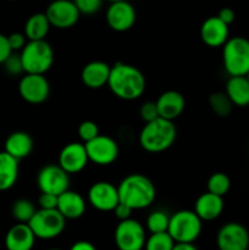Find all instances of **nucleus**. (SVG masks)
Wrapping results in <instances>:
<instances>
[{
  "instance_id": "f257e3e1",
  "label": "nucleus",
  "mask_w": 249,
  "mask_h": 250,
  "mask_svg": "<svg viewBox=\"0 0 249 250\" xmlns=\"http://www.w3.org/2000/svg\"><path fill=\"white\" fill-rule=\"evenodd\" d=\"M107 87L122 100H136L143 95L146 81L141 70L133 65L116 62L110 70Z\"/></svg>"
},
{
  "instance_id": "f03ea898",
  "label": "nucleus",
  "mask_w": 249,
  "mask_h": 250,
  "mask_svg": "<svg viewBox=\"0 0 249 250\" xmlns=\"http://www.w3.org/2000/svg\"><path fill=\"white\" fill-rule=\"evenodd\" d=\"M117 190L120 203L128 205L132 210H142L150 207L156 197L154 183L141 173L126 176L117 186Z\"/></svg>"
},
{
  "instance_id": "7ed1b4c3",
  "label": "nucleus",
  "mask_w": 249,
  "mask_h": 250,
  "mask_svg": "<svg viewBox=\"0 0 249 250\" xmlns=\"http://www.w3.org/2000/svg\"><path fill=\"white\" fill-rule=\"evenodd\" d=\"M176 137L177 129L173 121L158 117L144 125L139 133V144L148 153L158 154L171 148Z\"/></svg>"
},
{
  "instance_id": "20e7f679",
  "label": "nucleus",
  "mask_w": 249,
  "mask_h": 250,
  "mask_svg": "<svg viewBox=\"0 0 249 250\" xmlns=\"http://www.w3.org/2000/svg\"><path fill=\"white\" fill-rule=\"evenodd\" d=\"M20 55L24 73L44 75L54 63V50L45 39L28 41Z\"/></svg>"
},
{
  "instance_id": "39448f33",
  "label": "nucleus",
  "mask_w": 249,
  "mask_h": 250,
  "mask_svg": "<svg viewBox=\"0 0 249 250\" xmlns=\"http://www.w3.org/2000/svg\"><path fill=\"white\" fill-rule=\"evenodd\" d=\"M203 229V221L194 210H180L170 216L167 232L175 243H194Z\"/></svg>"
},
{
  "instance_id": "423d86ee",
  "label": "nucleus",
  "mask_w": 249,
  "mask_h": 250,
  "mask_svg": "<svg viewBox=\"0 0 249 250\" xmlns=\"http://www.w3.org/2000/svg\"><path fill=\"white\" fill-rule=\"evenodd\" d=\"M222 62L229 76H247L249 72V41L232 37L222 46Z\"/></svg>"
},
{
  "instance_id": "0eeeda50",
  "label": "nucleus",
  "mask_w": 249,
  "mask_h": 250,
  "mask_svg": "<svg viewBox=\"0 0 249 250\" xmlns=\"http://www.w3.org/2000/svg\"><path fill=\"white\" fill-rule=\"evenodd\" d=\"M67 220L58 209H38L29 220L28 225L38 239H54L60 236L66 227Z\"/></svg>"
},
{
  "instance_id": "6e6552de",
  "label": "nucleus",
  "mask_w": 249,
  "mask_h": 250,
  "mask_svg": "<svg viewBox=\"0 0 249 250\" xmlns=\"http://www.w3.org/2000/svg\"><path fill=\"white\" fill-rule=\"evenodd\" d=\"M114 239L119 250H143L146 241L145 229L137 220H122L115 229Z\"/></svg>"
},
{
  "instance_id": "1a4fd4ad",
  "label": "nucleus",
  "mask_w": 249,
  "mask_h": 250,
  "mask_svg": "<svg viewBox=\"0 0 249 250\" xmlns=\"http://www.w3.org/2000/svg\"><path fill=\"white\" fill-rule=\"evenodd\" d=\"M84 146L88 154V159L95 165H111L119 158V144L114 138L109 136L99 134L94 139L84 143Z\"/></svg>"
},
{
  "instance_id": "9d476101",
  "label": "nucleus",
  "mask_w": 249,
  "mask_h": 250,
  "mask_svg": "<svg viewBox=\"0 0 249 250\" xmlns=\"http://www.w3.org/2000/svg\"><path fill=\"white\" fill-rule=\"evenodd\" d=\"M19 93L24 102L38 105L49 98L50 84L44 75L24 73L19 83Z\"/></svg>"
},
{
  "instance_id": "9b49d317",
  "label": "nucleus",
  "mask_w": 249,
  "mask_h": 250,
  "mask_svg": "<svg viewBox=\"0 0 249 250\" xmlns=\"http://www.w3.org/2000/svg\"><path fill=\"white\" fill-rule=\"evenodd\" d=\"M51 27L58 29H67L78 22L81 12L72 0H54L45 11Z\"/></svg>"
},
{
  "instance_id": "f8f14e48",
  "label": "nucleus",
  "mask_w": 249,
  "mask_h": 250,
  "mask_svg": "<svg viewBox=\"0 0 249 250\" xmlns=\"http://www.w3.org/2000/svg\"><path fill=\"white\" fill-rule=\"evenodd\" d=\"M68 173L60 165H46L37 176V185L41 192L60 195L70 187Z\"/></svg>"
},
{
  "instance_id": "ddd939ff",
  "label": "nucleus",
  "mask_w": 249,
  "mask_h": 250,
  "mask_svg": "<svg viewBox=\"0 0 249 250\" xmlns=\"http://www.w3.org/2000/svg\"><path fill=\"white\" fill-rule=\"evenodd\" d=\"M219 250L249 249V232L238 222H227L219 229L216 236Z\"/></svg>"
},
{
  "instance_id": "4468645a",
  "label": "nucleus",
  "mask_w": 249,
  "mask_h": 250,
  "mask_svg": "<svg viewBox=\"0 0 249 250\" xmlns=\"http://www.w3.org/2000/svg\"><path fill=\"white\" fill-rule=\"evenodd\" d=\"M88 203L99 211H114L120 203L119 190L112 183L106 181L95 182L88 190Z\"/></svg>"
},
{
  "instance_id": "2eb2a0df",
  "label": "nucleus",
  "mask_w": 249,
  "mask_h": 250,
  "mask_svg": "<svg viewBox=\"0 0 249 250\" xmlns=\"http://www.w3.org/2000/svg\"><path fill=\"white\" fill-rule=\"evenodd\" d=\"M136 9L127 0L114 1L106 10L107 26L115 32H126L136 23Z\"/></svg>"
},
{
  "instance_id": "dca6fc26",
  "label": "nucleus",
  "mask_w": 249,
  "mask_h": 250,
  "mask_svg": "<svg viewBox=\"0 0 249 250\" xmlns=\"http://www.w3.org/2000/svg\"><path fill=\"white\" fill-rule=\"evenodd\" d=\"M88 163H89V159H88L84 143L72 142V143L66 144L59 154V165L68 175L81 172Z\"/></svg>"
},
{
  "instance_id": "f3484780",
  "label": "nucleus",
  "mask_w": 249,
  "mask_h": 250,
  "mask_svg": "<svg viewBox=\"0 0 249 250\" xmlns=\"http://www.w3.org/2000/svg\"><path fill=\"white\" fill-rule=\"evenodd\" d=\"M228 24L217 16L208 17L200 27V38L205 45L210 48H220L224 46V44L229 38Z\"/></svg>"
},
{
  "instance_id": "a211bd4d",
  "label": "nucleus",
  "mask_w": 249,
  "mask_h": 250,
  "mask_svg": "<svg viewBox=\"0 0 249 250\" xmlns=\"http://www.w3.org/2000/svg\"><path fill=\"white\" fill-rule=\"evenodd\" d=\"M159 117L173 121L182 115L186 107L185 97L177 90H166L156 99Z\"/></svg>"
},
{
  "instance_id": "6ab92c4d",
  "label": "nucleus",
  "mask_w": 249,
  "mask_h": 250,
  "mask_svg": "<svg viewBox=\"0 0 249 250\" xmlns=\"http://www.w3.org/2000/svg\"><path fill=\"white\" fill-rule=\"evenodd\" d=\"M36 239L37 237L28 224L17 222L5 236V248L6 250H32Z\"/></svg>"
},
{
  "instance_id": "aec40b11",
  "label": "nucleus",
  "mask_w": 249,
  "mask_h": 250,
  "mask_svg": "<svg viewBox=\"0 0 249 250\" xmlns=\"http://www.w3.org/2000/svg\"><path fill=\"white\" fill-rule=\"evenodd\" d=\"M111 66L104 61H90L81 72V80L87 88L90 89H100L107 85Z\"/></svg>"
},
{
  "instance_id": "412c9836",
  "label": "nucleus",
  "mask_w": 249,
  "mask_h": 250,
  "mask_svg": "<svg viewBox=\"0 0 249 250\" xmlns=\"http://www.w3.org/2000/svg\"><path fill=\"white\" fill-rule=\"evenodd\" d=\"M225 208L224 197L205 192L195 200L194 212L202 221H214L222 214Z\"/></svg>"
},
{
  "instance_id": "4be33fe9",
  "label": "nucleus",
  "mask_w": 249,
  "mask_h": 250,
  "mask_svg": "<svg viewBox=\"0 0 249 250\" xmlns=\"http://www.w3.org/2000/svg\"><path fill=\"white\" fill-rule=\"evenodd\" d=\"M85 200L80 193L75 190H65L58 198V208L60 214L66 220H77L82 217L85 212Z\"/></svg>"
},
{
  "instance_id": "5701e85b",
  "label": "nucleus",
  "mask_w": 249,
  "mask_h": 250,
  "mask_svg": "<svg viewBox=\"0 0 249 250\" xmlns=\"http://www.w3.org/2000/svg\"><path fill=\"white\" fill-rule=\"evenodd\" d=\"M32 150H33V139L27 132H14L5 141V151L16 158L17 160L27 158Z\"/></svg>"
},
{
  "instance_id": "b1692460",
  "label": "nucleus",
  "mask_w": 249,
  "mask_h": 250,
  "mask_svg": "<svg viewBox=\"0 0 249 250\" xmlns=\"http://www.w3.org/2000/svg\"><path fill=\"white\" fill-rule=\"evenodd\" d=\"M225 92L234 106H249V81L246 76H231L226 83Z\"/></svg>"
},
{
  "instance_id": "393cba45",
  "label": "nucleus",
  "mask_w": 249,
  "mask_h": 250,
  "mask_svg": "<svg viewBox=\"0 0 249 250\" xmlns=\"http://www.w3.org/2000/svg\"><path fill=\"white\" fill-rule=\"evenodd\" d=\"M19 161L6 151H0V192L9 190L19 178Z\"/></svg>"
},
{
  "instance_id": "a878e982",
  "label": "nucleus",
  "mask_w": 249,
  "mask_h": 250,
  "mask_svg": "<svg viewBox=\"0 0 249 250\" xmlns=\"http://www.w3.org/2000/svg\"><path fill=\"white\" fill-rule=\"evenodd\" d=\"M50 22L45 12L34 14L27 20L24 24V36L28 41H43L50 31Z\"/></svg>"
},
{
  "instance_id": "bb28decb",
  "label": "nucleus",
  "mask_w": 249,
  "mask_h": 250,
  "mask_svg": "<svg viewBox=\"0 0 249 250\" xmlns=\"http://www.w3.org/2000/svg\"><path fill=\"white\" fill-rule=\"evenodd\" d=\"M209 105L215 115L219 117H227L233 110V103L226 92H214L209 95Z\"/></svg>"
},
{
  "instance_id": "cd10ccee",
  "label": "nucleus",
  "mask_w": 249,
  "mask_h": 250,
  "mask_svg": "<svg viewBox=\"0 0 249 250\" xmlns=\"http://www.w3.org/2000/svg\"><path fill=\"white\" fill-rule=\"evenodd\" d=\"M37 209L34 207L33 203L28 199H17L16 202L12 204V216L17 222H22V224H28L29 220L33 217L36 214Z\"/></svg>"
},
{
  "instance_id": "c85d7f7f",
  "label": "nucleus",
  "mask_w": 249,
  "mask_h": 250,
  "mask_svg": "<svg viewBox=\"0 0 249 250\" xmlns=\"http://www.w3.org/2000/svg\"><path fill=\"white\" fill-rule=\"evenodd\" d=\"M175 241L168 232L150 233L144 244V250H172Z\"/></svg>"
},
{
  "instance_id": "c756f323",
  "label": "nucleus",
  "mask_w": 249,
  "mask_h": 250,
  "mask_svg": "<svg viewBox=\"0 0 249 250\" xmlns=\"http://www.w3.org/2000/svg\"><path fill=\"white\" fill-rule=\"evenodd\" d=\"M170 216L163 210H155L146 217L145 226L150 233H160V232H167Z\"/></svg>"
},
{
  "instance_id": "7c9ffc66",
  "label": "nucleus",
  "mask_w": 249,
  "mask_h": 250,
  "mask_svg": "<svg viewBox=\"0 0 249 250\" xmlns=\"http://www.w3.org/2000/svg\"><path fill=\"white\" fill-rule=\"evenodd\" d=\"M208 192L224 197L228 193L231 188V180L228 176L224 172H216L211 175L208 180Z\"/></svg>"
},
{
  "instance_id": "2f4dec72",
  "label": "nucleus",
  "mask_w": 249,
  "mask_h": 250,
  "mask_svg": "<svg viewBox=\"0 0 249 250\" xmlns=\"http://www.w3.org/2000/svg\"><path fill=\"white\" fill-rule=\"evenodd\" d=\"M99 127L93 121H83L78 126V136L84 143L92 141L95 137L99 136Z\"/></svg>"
},
{
  "instance_id": "473e14b6",
  "label": "nucleus",
  "mask_w": 249,
  "mask_h": 250,
  "mask_svg": "<svg viewBox=\"0 0 249 250\" xmlns=\"http://www.w3.org/2000/svg\"><path fill=\"white\" fill-rule=\"evenodd\" d=\"M2 65H4L5 71L11 76H19L24 72L23 65H22L21 55L15 54V51L6 59V60H5V62L2 63Z\"/></svg>"
},
{
  "instance_id": "72a5a7b5",
  "label": "nucleus",
  "mask_w": 249,
  "mask_h": 250,
  "mask_svg": "<svg viewBox=\"0 0 249 250\" xmlns=\"http://www.w3.org/2000/svg\"><path fill=\"white\" fill-rule=\"evenodd\" d=\"M78 11L83 15H93L100 10L103 0H72Z\"/></svg>"
},
{
  "instance_id": "f704fd0d",
  "label": "nucleus",
  "mask_w": 249,
  "mask_h": 250,
  "mask_svg": "<svg viewBox=\"0 0 249 250\" xmlns=\"http://www.w3.org/2000/svg\"><path fill=\"white\" fill-rule=\"evenodd\" d=\"M139 115H141V119L144 122H150L153 120L158 119L159 117V111L158 106H156L155 102H145L139 109Z\"/></svg>"
},
{
  "instance_id": "c9c22d12",
  "label": "nucleus",
  "mask_w": 249,
  "mask_h": 250,
  "mask_svg": "<svg viewBox=\"0 0 249 250\" xmlns=\"http://www.w3.org/2000/svg\"><path fill=\"white\" fill-rule=\"evenodd\" d=\"M58 198L59 195L51 194V193H43L38 198L39 209H56L58 208Z\"/></svg>"
},
{
  "instance_id": "e433bc0d",
  "label": "nucleus",
  "mask_w": 249,
  "mask_h": 250,
  "mask_svg": "<svg viewBox=\"0 0 249 250\" xmlns=\"http://www.w3.org/2000/svg\"><path fill=\"white\" fill-rule=\"evenodd\" d=\"M7 39H9V44L11 46L12 51L22 50L24 48V45L27 44V38L24 36V33H17V32H15V33H11L10 36H7Z\"/></svg>"
},
{
  "instance_id": "4c0bfd02",
  "label": "nucleus",
  "mask_w": 249,
  "mask_h": 250,
  "mask_svg": "<svg viewBox=\"0 0 249 250\" xmlns=\"http://www.w3.org/2000/svg\"><path fill=\"white\" fill-rule=\"evenodd\" d=\"M14 53L9 44V39H7V36H4V34L0 33V65L5 62L7 58H9L11 54Z\"/></svg>"
},
{
  "instance_id": "58836bf2",
  "label": "nucleus",
  "mask_w": 249,
  "mask_h": 250,
  "mask_svg": "<svg viewBox=\"0 0 249 250\" xmlns=\"http://www.w3.org/2000/svg\"><path fill=\"white\" fill-rule=\"evenodd\" d=\"M132 211H133V210H132L128 205L124 204V203H119V204L116 205V208L114 209L115 216H116L120 221H122V220L131 219Z\"/></svg>"
},
{
  "instance_id": "ea45409f",
  "label": "nucleus",
  "mask_w": 249,
  "mask_h": 250,
  "mask_svg": "<svg viewBox=\"0 0 249 250\" xmlns=\"http://www.w3.org/2000/svg\"><path fill=\"white\" fill-rule=\"evenodd\" d=\"M216 16L219 17L221 21H224L225 23L228 24V26L231 23H233L234 19H236V14H234V11L231 9V7H222Z\"/></svg>"
},
{
  "instance_id": "a19ab883",
  "label": "nucleus",
  "mask_w": 249,
  "mask_h": 250,
  "mask_svg": "<svg viewBox=\"0 0 249 250\" xmlns=\"http://www.w3.org/2000/svg\"><path fill=\"white\" fill-rule=\"evenodd\" d=\"M70 250H97L94 246L90 242L87 241H78L72 244Z\"/></svg>"
},
{
  "instance_id": "79ce46f5",
  "label": "nucleus",
  "mask_w": 249,
  "mask_h": 250,
  "mask_svg": "<svg viewBox=\"0 0 249 250\" xmlns=\"http://www.w3.org/2000/svg\"><path fill=\"white\" fill-rule=\"evenodd\" d=\"M172 250H198L193 243H175Z\"/></svg>"
},
{
  "instance_id": "37998d69",
  "label": "nucleus",
  "mask_w": 249,
  "mask_h": 250,
  "mask_svg": "<svg viewBox=\"0 0 249 250\" xmlns=\"http://www.w3.org/2000/svg\"><path fill=\"white\" fill-rule=\"evenodd\" d=\"M107 1H110V2H114V1H121V0H107Z\"/></svg>"
},
{
  "instance_id": "c03bdc74",
  "label": "nucleus",
  "mask_w": 249,
  "mask_h": 250,
  "mask_svg": "<svg viewBox=\"0 0 249 250\" xmlns=\"http://www.w3.org/2000/svg\"><path fill=\"white\" fill-rule=\"evenodd\" d=\"M246 77H247V80H248V81H249V72H248V73H247V76H246Z\"/></svg>"
},
{
  "instance_id": "a18cd8bd",
  "label": "nucleus",
  "mask_w": 249,
  "mask_h": 250,
  "mask_svg": "<svg viewBox=\"0 0 249 250\" xmlns=\"http://www.w3.org/2000/svg\"><path fill=\"white\" fill-rule=\"evenodd\" d=\"M48 250H61V249H56V248H54V249H48Z\"/></svg>"
},
{
  "instance_id": "49530a36",
  "label": "nucleus",
  "mask_w": 249,
  "mask_h": 250,
  "mask_svg": "<svg viewBox=\"0 0 249 250\" xmlns=\"http://www.w3.org/2000/svg\"><path fill=\"white\" fill-rule=\"evenodd\" d=\"M10 1H12V0H10Z\"/></svg>"
},
{
  "instance_id": "de8ad7c7",
  "label": "nucleus",
  "mask_w": 249,
  "mask_h": 250,
  "mask_svg": "<svg viewBox=\"0 0 249 250\" xmlns=\"http://www.w3.org/2000/svg\"><path fill=\"white\" fill-rule=\"evenodd\" d=\"M247 250H249V249H247Z\"/></svg>"
}]
</instances>
